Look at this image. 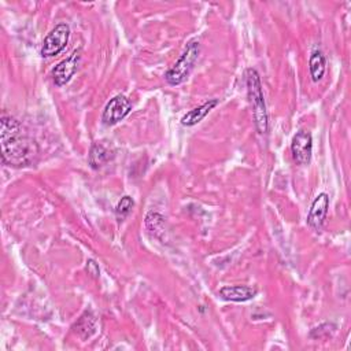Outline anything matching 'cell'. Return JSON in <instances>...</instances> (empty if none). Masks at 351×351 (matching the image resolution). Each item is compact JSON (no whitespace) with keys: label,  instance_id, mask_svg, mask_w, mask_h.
Listing matches in <instances>:
<instances>
[{"label":"cell","instance_id":"cell-6","mask_svg":"<svg viewBox=\"0 0 351 351\" xmlns=\"http://www.w3.org/2000/svg\"><path fill=\"white\" fill-rule=\"evenodd\" d=\"M292 158L298 165H308L313 154V137L306 130H299L291 143Z\"/></svg>","mask_w":351,"mask_h":351},{"label":"cell","instance_id":"cell-13","mask_svg":"<svg viewBox=\"0 0 351 351\" xmlns=\"http://www.w3.org/2000/svg\"><path fill=\"white\" fill-rule=\"evenodd\" d=\"M308 70H310L311 80L314 82H318L322 80L325 70H326V60H325L324 53L319 49L313 51L310 60H308Z\"/></svg>","mask_w":351,"mask_h":351},{"label":"cell","instance_id":"cell-16","mask_svg":"<svg viewBox=\"0 0 351 351\" xmlns=\"http://www.w3.org/2000/svg\"><path fill=\"white\" fill-rule=\"evenodd\" d=\"M333 330H335V325H332V324H322V325L314 328L311 330L310 336L314 337V339H318V337H322V336H329L330 332H333Z\"/></svg>","mask_w":351,"mask_h":351},{"label":"cell","instance_id":"cell-5","mask_svg":"<svg viewBox=\"0 0 351 351\" xmlns=\"http://www.w3.org/2000/svg\"><path fill=\"white\" fill-rule=\"evenodd\" d=\"M132 110V101L123 96V95H117L110 101L106 104L101 115V121L107 126H112L122 121Z\"/></svg>","mask_w":351,"mask_h":351},{"label":"cell","instance_id":"cell-7","mask_svg":"<svg viewBox=\"0 0 351 351\" xmlns=\"http://www.w3.org/2000/svg\"><path fill=\"white\" fill-rule=\"evenodd\" d=\"M81 59V49H75L69 58L59 62L52 70V80L56 86L66 85L71 77L75 74L78 69V63Z\"/></svg>","mask_w":351,"mask_h":351},{"label":"cell","instance_id":"cell-15","mask_svg":"<svg viewBox=\"0 0 351 351\" xmlns=\"http://www.w3.org/2000/svg\"><path fill=\"white\" fill-rule=\"evenodd\" d=\"M133 206H134V200H133L129 195L122 196L121 200L118 202L117 207H115V217H117V219H118L119 222L123 221V219L130 214Z\"/></svg>","mask_w":351,"mask_h":351},{"label":"cell","instance_id":"cell-8","mask_svg":"<svg viewBox=\"0 0 351 351\" xmlns=\"http://www.w3.org/2000/svg\"><path fill=\"white\" fill-rule=\"evenodd\" d=\"M115 156V148L108 140L95 141L88 154V163L92 169L99 170Z\"/></svg>","mask_w":351,"mask_h":351},{"label":"cell","instance_id":"cell-14","mask_svg":"<svg viewBox=\"0 0 351 351\" xmlns=\"http://www.w3.org/2000/svg\"><path fill=\"white\" fill-rule=\"evenodd\" d=\"M75 330L82 337H89L95 332V317L90 311H85L74 325Z\"/></svg>","mask_w":351,"mask_h":351},{"label":"cell","instance_id":"cell-1","mask_svg":"<svg viewBox=\"0 0 351 351\" xmlns=\"http://www.w3.org/2000/svg\"><path fill=\"white\" fill-rule=\"evenodd\" d=\"M1 162L12 167H26L36 162L38 145L29 136L22 133V125L11 115H1Z\"/></svg>","mask_w":351,"mask_h":351},{"label":"cell","instance_id":"cell-12","mask_svg":"<svg viewBox=\"0 0 351 351\" xmlns=\"http://www.w3.org/2000/svg\"><path fill=\"white\" fill-rule=\"evenodd\" d=\"M145 228L149 232L151 236H154L155 239L163 240L165 234H166V222L162 214L156 213V211H149L145 215Z\"/></svg>","mask_w":351,"mask_h":351},{"label":"cell","instance_id":"cell-9","mask_svg":"<svg viewBox=\"0 0 351 351\" xmlns=\"http://www.w3.org/2000/svg\"><path fill=\"white\" fill-rule=\"evenodd\" d=\"M328 208H329V196L325 192H322L313 200L307 214V225L313 230H319L322 228L326 219Z\"/></svg>","mask_w":351,"mask_h":351},{"label":"cell","instance_id":"cell-2","mask_svg":"<svg viewBox=\"0 0 351 351\" xmlns=\"http://www.w3.org/2000/svg\"><path fill=\"white\" fill-rule=\"evenodd\" d=\"M245 81H247V92H248V99L250 104L252 107V118L256 130L261 134L267 133L269 129V117H267V110H266V103L262 92V84H261V77L258 71L252 67L247 69L245 71Z\"/></svg>","mask_w":351,"mask_h":351},{"label":"cell","instance_id":"cell-11","mask_svg":"<svg viewBox=\"0 0 351 351\" xmlns=\"http://www.w3.org/2000/svg\"><path fill=\"white\" fill-rule=\"evenodd\" d=\"M218 104V99H210L208 101L203 103L199 107H195L193 110L188 111L182 118H181V123L184 126H195L196 123H199L203 118H206V115Z\"/></svg>","mask_w":351,"mask_h":351},{"label":"cell","instance_id":"cell-3","mask_svg":"<svg viewBox=\"0 0 351 351\" xmlns=\"http://www.w3.org/2000/svg\"><path fill=\"white\" fill-rule=\"evenodd\" d=\"M200 53L199 40H191L177 62L167 70L165 78L170 85H180L186 80Z\"/></svg>","mask_w":351,"mask_h":351},{"label":"cell","instance_id":"cell-17","mask_svg":"<svg viewBox=\"0 0 351 351\" xmlns=\"http://www.w3.org/2000/svg\"><path fill=\"white\" fill-rule=\"evenodd\" d=\"M86 271H88L93 278H97V277H99L100 270H99L97 263H96L93 259H88V262H86Z\"/></svg>","mask_w":351,"mask_h":351},{"label":"cell","instance_id":"cell-10","mask_svg":"<svg viewBox=\"0 0 351 351\" xmlns=\"http://www.w3.org/2000/svg\"><path fill=\"white\" fill-rule=\"evenodd\" d=\"M258 291L248 285H226L219 289V296L228 302H247Z\"/></svg>","mask_w":351,"mask_h":351},{"label":"cell","instance_id":"cell-4","mask_svg":"<svg viewBox=\"0 0 351 351\" xmlns=\"http://www.w3.org/2000/svg\"><path fill=\"white\" fill-rule=\"evenodd\" d=\"M70 37V27L67 23H58L43 40L41 56L53 58L59 55L67 45Z\"/></svg>","mask_w":351,"mask_h":351}]
</instances>
